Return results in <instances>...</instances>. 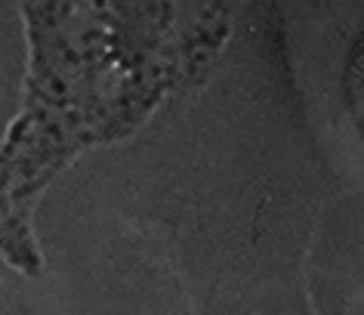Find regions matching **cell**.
Listing matches in <instances>:
<instances>
[{
    "mask_svg": "<svg viewBox=\"0 0 364 315\" xmlns=\"http://www.w3.org/2000/svg\"><path fill=\"white\" fill-rule=\"evenodd\" d=\"M28 68L0 139V186L38 207L43 188L90 149L139 130L170 93L117 59L96 0H19Z\"/></svg>",
    "mask_w": 364,
    "mask_h": 315,
    "instance_id": "6da1fadb",
    "label": "cell"
}]
</instances>
